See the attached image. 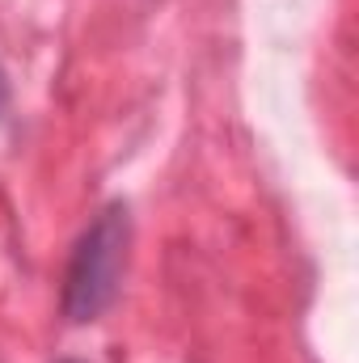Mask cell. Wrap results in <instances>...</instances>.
Segmentation results:
<instances>
[{
    "label": "cell",
    "instance_id": "cell-2",
    "mask_svg": "<svg viewBox=\"0 0 359 363\" xmlns=\"http://www.w3.org/2000/svg\"><path fill=\"white\" fill-rule=\"evenodd\" d=\"M0 106H4V77H0Z\"/></svg>",
    "mask_w": 359,
    "mask_h": 363
},
{
    "label": "cell",
    "instance_id": "cell-1",
    "mask_svg": "<svg viewBox=\"0 0 359 363\" xmlns=\"http://www.w3.org/2000/svg\"><path fill=\"white\" fill-rule=\"evenodd\" d=\"M127 245H131V216L123 203H110L93 216V224L77 237L64 287H60V308L72 325L97 321L123 287L127 271Z\"/></svg>",
    "mask_w": 359,
    "mask_h": 363
},
{
    "label": "cell",
    "instance_id": "cell-3",
    "mask_svg": "<svg viewBox=\"0 0 359 363\" xmlns=\"http://www.w3.org/2000/svg\"><path fill=\"white\" fill-rule=\"evenodd\" d=\"M60 363H85V359H60Z\"/></svg>",
    "mask_w": 359,
    "mask_h": 363
}]
</instances>
